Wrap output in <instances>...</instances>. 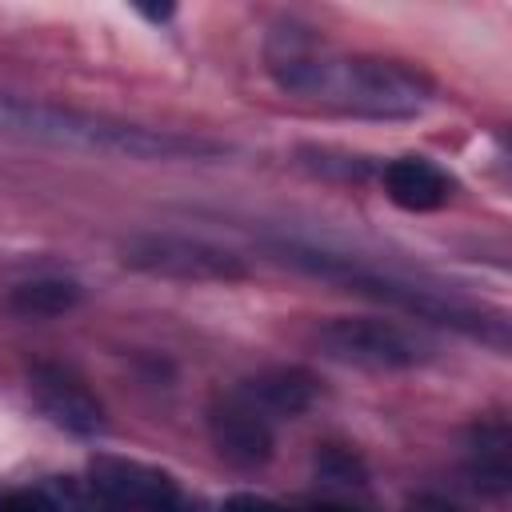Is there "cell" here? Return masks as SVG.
<instances>
[{
	"mask_svg": "<svg viewBox=\"0 0 512 512\" xmlns=\"http://www.w3.org/2000/svg\"><path fill=\"white\" fill-rule=\"evenodd\" d=\"M268 72L284 92L320 100L348 116L372 120H408L420 116L436 100V84L400 60L380 56H348L320 44L312 32L296 24L268 36Z\"/></svg>",
	"mask_w": 512,
	"mask_h": 512,
	"instance_id": "cell-1",
	"label": "cell"
},
{
	"mask_svg": "<svg viewBox=\"0 0 512 512\" xmlns=\"http://www.w3.org/2000/svg\"><path fill=\"white\" fill-rule=\"evenodd\" d=\"M0 132H20L32 140H48L60 148H84V152H104V156H124V160H184V156H216L220 144L180 136V132H156L144 124H124L44 100H24V96H4L0 92Z\"/></svg>",
	"mask_w": 512,
	"mask_h": 512,
	"instance_id": "cell-2",
	"label": "cell"
},
{
	"mask_svg": "<svg viewBox=\"0 0 512 512\" xmlns=\"http://www.w3.org/2000/svg\"><path fill=\"white\" fill-rule=\"evenodd\" d=\"M284 260H292L296 268L328 280V284H340L348 292H360V296H372L380 304H392L416 320H436V324H452L460 332H472L480 340H492L496 348L508 344V332H504V320L500 316H488L480 308H468L460 300H448L432 288H420V284H408V280H396V276H384L376 268H360L352 264L348 256H332V252H316V248H284Z\"/></svg>",
	"mask_w": 512,
	"mask_h": 512,
	"instance_id": "cell-3",
	"label": "cell"
},
{
	"mask_svg": "<svg viewBox=\"0 0 512 512\" xmlns=\"http://www.w3.org/2000/svg\"><path fill=\"white\" fill-rule=\"evenodd\" d=\"M316 344L328 360L372 372H404L432 360V344L420 332L380 316H336L316 328Z\"/></svg>",
	"mask_w": 512,
	"mask_h": 512,
	"instance_id": "cell-4",
	"label": "cell"
},
{
	"mask_svg": "<svg viewBox=\"0 0 512 512\" xmlns=\"http://www.w3.org/2000/svg\"><path fill=\"white\" fill-rule=\"evenodd\" d=\"M120 256L128 268L148 272V276H164V280H240V276H248L240 256H232L208 240L168 236V232L132 236L120 248Z\"/></svg>",
	"mask_w": 512,
	"mask_h": 512,
	"instance_id": "cell-5",
	"label": "cell"
},
{
	"mask_svg": "<svg viewBox=\"0 0 512 512\" xmlns=\"http://www.w3.org/2000/svg\"><path fill=\"white\" fill-rule=\"evenodd\" d=\"M88 484L104 512H196L168 472L140 460L96 456L88 468Z\"/></svg>",
	"mask_w": 512,
	"mask_h": 512,
	"instance_id": "cell-6",
	"label": "cell"
},
{
	"mask_svg": "<svg viewBox=\"0 0 512 512\" xmlns=\"http://www.w3.org/2000/svg\"><path fill=\"white\" fill-rule=\"evenodd\" d=\"M212 448L236 468H264L276 448V424L260 416L236 388L208 408Z\"/></svg>",
	"mask_w": 512,
	"mask_h": 512,
	"instance_id": "cell-7",
	"label": "cell"
},
{
	"mask_svg": "<svg viewBox=\"0 0 512 512\" xmlns=\"http://www.w3.org/2000/svg\"><path fill=\"white\" fill-rule=\"evenodd\" d=\"M28 380H32V396H36L40 412L52 424H60L72 436L104 432V408H100V400L88 392V384L76 372L60 368V364H36Z\"/></svg>",
	"mask_w": 512,
	"mask_h": 512,
	"instance_id": "cell-8",
	"label": "cell"
},
{
	"mask_svg": "<svg viewBox=\"0 0 512 512\" xmlns=\"http://www.w3.org/2000/svg\"><path fill=\"white\" fill-rule=\"evenodd\" d=\"M380 184H384V196L404 212H436L456 192V180L440 164H432L424 156L388 160L384 172H380Z\"/></svg>",
	"mask_w": 512,
	"mask_h": 512,
	"instance_id": "cell-9",
	"label": "cell"
},
{
	"mask_svg": "<svg viewBox=\"0 0 512 512\" xmlns=\"http://www.w3.org/2000/svg\"><path fill=\"white\" fill-rule=\"evenodd\" d=\"M236 392L272 424L300 416L316 400V380L304 368H264L236 384Z\"/></svg>",
	"mask_w": 512,
	"mask_h": 512,
	"instance_id": "cell-10",
	"label": "cell"
},
{
	"mask_svg": "<svg viewBox=\"0 0 512 512\" xmlns=\"http://www.w3.org/2000/svg\"><path fill=\"white\" fill-rule=\"evenodd\" d=\"M468 468L488 496H504L512 484V436L504 420H484L468 440Z\"/></svg>",
	"mask_w": 512,
	"mask_h": 512,
	"instance_id": "cell-11",
	"label": "cell"
},
{
	"mask_svg": "<svg viewBox=\"0 0 512 512\" xmlns=\"http://www.w3.org/2000/svg\"><path fill=\"white\" fill-rule=\"evenodd\" d=\"M76 304H80V284L60 280V276H36L8 292V308L24 320H52V316L72 312Z\"/></svg>",
	"mask_w": 512,
	"mask_h": 512,
	"instance_id": "cell-12",
	"label": "cell"
},
{
	"mask_svg": "<svg viewBox=\"0 0 512 512\" xmlns=\"http://www.w3.org/2000/svg\"><path fill=\"white\" fill-rule=\"evenodd\" d=\"M0 512H60V504H56V496L48 488L24 484V488L0 492Z\"/></svg>",
	"mask_w": 512,
	"mask_h": 512,
	"instance_id": "cell-13",
	"label": "cell"
},
{
	"mask_svg": "<svg viewBox=\"0 0 512 512\" xmlns=\"http://www.w3.org/2000/svg\"><path fill=\"white\" fill-rule=\"evenodd\" d=\"M220 512H296V508H288L280 500H268V496H256V492H232L220 504Z\"/></svg>",
	"mask_w": 512,
	"mask_h": 512,
	"instance_id": "cell-14",
	"label": "cell"
},
{
	"mask_svg": "<svg viewBox=\"0 0 512 512\" xmlns=\"http://www.w3.org/2000/svg\"><path fill=\"white\" fill-rule=\"evenodd\" d=\"M308 512H356V508H336V504H316V508H308Z\"/></svg>",
	"mask_w": 512,
	"mask_h": 512,
	"instance_id": "cell-15",
	"label": "cell"
}]
</instances>
